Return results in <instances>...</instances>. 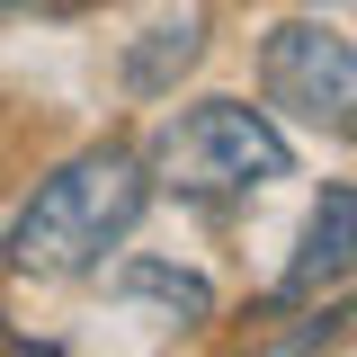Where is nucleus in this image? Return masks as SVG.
<instances>
[{"label": "nucleus", "instance_id": "obj_1", "mask_svg": "<svg viewBox=\"0 0 357 357\" xmlns=\"http://www.w3.org/2000/svg\"><path fill=\"white\" fill-rule=\"evenodd\" d=\"M152 206V170L126 143H98V152H72L54 178H36V197L18 206V232H9V268L18 277H89L126 241Z\"/></svg>", "mask_w": 357, "mask_h": 357}, {"label": "nucleus", "instance_id": "obj_2", "mask_svg": "<svg viewBox=\"0 0 357 357\" xmlns=\"http://www.w3.org/2000/svg\"><path fill=\"white\" fill-rule=\"evenodd\" d=\"M143 170L161 178L170 197H250V188L295 170V152H286V134L268 126L259 107L197 98V107H178L170 126L152 134V161Z\"/></svg>", "mask_w": 357, "mask_h": 357}, {"label": "nucleus", "instance_id": "obj_3", "mask_svg": "<svg viewBox=\"0 0 357 357\" xmlns=\"http://www.w3.org/2000/svg\"><path fill=\"white\" fill-rule=\"evenodd\" d=\"M259 81L277 107H295L321 134H357V36L340 27V9L321 18H286L259 45Z\"/></svg>", "mask_w": 357, "mask_h": 357}, {"label": "nucleus", "instance_id": "obj_4", "mask_svg": "<svg viewBox=\"0 0 357 357\" xmlns=\"http://www.w3.org/2000/svg\"><path fill=\"white\" fill-rule=\"evenodd\" d=\"M349 268H357V188L331 178V188L312 197V215H304V250H295V268L277 277V304H312V295L340 286Z\"/></svg>", "mask_w": 357, "mask_h": 357}, {"label": "nucleus", "instance_id": "obj_5", "mask_svg": "<svg viewBox=\"0 0 357 357\" xmlns=\"http://www.w3.org/2000/svg\"><path fill=\"white\" fill-rule=\"evenodd\" d=\"M197 54H206V18H197V9H178V18H161V27H152V36L126 54V89L161 98V89H170L178 72L197 63Z\"/></svg>", "mask_w": 357, "mask_h": 357}, {"label": "nucleus", "instance_id": "obj_6", "mask_svg": "<svg viewBox=\"0 0 357 357\" xmlns=\"http://www.w3.org/2000/svg\"><path fill=\"white\" fill-rule=\"evenodd\" d=\"M116 286H126V295H161V304H170V312H188V321H206V312H215L206 277H188V268H161V259H134Z\"/></svg>", "mask_w": 357, "mask_h": 357}, {"label": "nucleus", "instance_id": "obj_7", "mask_svg": "<svg viewBox=\"0 0 357 357\" xmlns=\"http://www.w3.org/2000/svg\"><path fill=\"white\" fill-rule=\"evenodd\" d=\"M349 321H357V304H321V312H304L286 340H268L259 357H321V349H340V340H349Z\"/></svg>", "mask_w": 357, "mask_h": 357}, {"label": "nucleus", "instance_id": "obj_8", "mask_svg": "<svg viewBox=\"0 0 357 357\" xmlns=\"http://www.w3.org/2000/svg\"><path fill=\"white\" fill-rule=\"evenodd\" d=\"M0 357H63V349H54V340H36V349H27V340H0Z\"/></svg>", "mask_w": 357, "mask_h": 357}, {"label": "nucleus", "instance_id": "obj_9", "mask_svg": "<svg viewBox=\"0 0 357 357\" xmlns=\"http://www.w3.org/2000/svg\"><path fill=\"white\" fill-rule=\"evenodd\" d=\"M0 9H9V0H0ZM27 9H81V0H27Z\"/></svg>", "mask_w": 357, "mask_h": 357}]
</instances>
